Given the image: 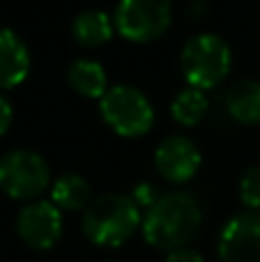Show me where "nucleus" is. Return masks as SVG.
<instances>
[{"label": "nucleus", "mask_w": 260, "mask_h": 262, "mask_svg": "<svg viewBox=\"0 0 260 262\" xmlns=\"http://www.w3.org/2000/svg\"><path fill=\"white\" fill-rule=\"evenodd\" d=\"M203 223L201 203L189 191H170L159 195L147 207L141 230L147 244L155 249H184L198 235Z\"/></svg>", "instance_id": "1"}, {"label": "nucleus", "mask_w": 260, "mask_h": 262, "mask_svg": "<svg viewBox=\"0 0 260 262\" xmlns=\"http://www.w3.org/2000/svg\"><path fill=\"white\" fill-rule=\"evenodd\" d=\"M143 214L127 193H104L88 205L83 232L97 246H120L141 228Z\"/></svg>", "instance_id": "2"}, {"label": "nucleus", "mask_w": 260, "mask_h": 262, "mask_svg": "<svg viewBox=\"0 0 260 262\" xmlns=\"http://www.w3.org/2000/svg\"><path fill=\"white\" fill-rule=\"evenodd\" d=\"M233 51L228 41L216 32H196L184 41L180 51V67L189 85L210 90L219 85L230 72Z\"/></svg>", "instance_id": "3"}, {"label": "nucleus", "mask_w": 260, "mask_h": 262, "mask_svg": "<svg viewBox=\"0 0 260 262\" xmlns=\"http://www.w3.org/2000/svg\"><path fill=\"white\" fill-rule=\"evenodd\" d=\"M99 113L111 129L129 138L147 134L155 124V106L150 97L129 83H115L104 92L99 99Z\"/></svg>", "instance_id": "4"}, {"label": "nucleus", "mask_w": 260, "mask_h": 262, "mask_svg": "<svg viewBox=\"0 0 260 262\" xmlns=\"http://www.w3.org/2000/svg\"><path fill=\"white\" fill-rule=\"evenodd\" d=\"M51 184V168L35 149H9L0 157V189L14 200H32Z\"/></svg>", "instance_id": "5"}, {"label": "nucleus", "mask_w": 260, "mask_h": 262, "mask_svg": "<svg viewBox=\"0 0 260 262\" xmlns=\"http://www.w3.org/2000/svg\"><path fill=\"white\" fill-rule=\"evenodd\" d=\"M173 16V0H118L115 30L132 41H152L166 32Z\"/></svg>", "instance_id": "6"}, {"label": "nucleus", "mask_w": 260, "mask_h": 262, "mask_svg": "<svg viewBox=\"0 0 260 262\" xmlns=\"http://www.w3.org/2000/svg\"><path fill=\"white\" fill-rule=\"evenodd\" d=\"M221 262H260V214L240 212L226 221L216 244Z\"/></svg>", "instance_id": "7"}, {"label": "nucleus", "mask_w": 260, "mask_h": 262, "mask_svg": "<svg viewBox=\"0 0 260 262\" xmlns=\"http://www.w3.org/2000/svg\"><path fill=\"white\" fill-rule=\"evenodd\" d=\"M16 232L30 249H51L62 235V212L51 200H30L16 216Z\"/></svg>", "instance_id": "8"}, {"label": "nucleus", "mask_w": 260, "mask_h": 262, "mask_svg": "<svg viewBox=\"0 0 260 262\" xmlns=\"http://www.w3.org/2000/svg\"><path fill=\"white\" fill-rule=\"evenodd\" d=\"M203 154L198 145L184 134H170L155 149V166L168 182H187L198 172Z\"/></svg>", "instance_id": "9"}, {"label": "nucleus", "mask_w": 260, "mask_h": 262, "mask_svg": "<svg viewBox=\"0 0 260 262\" xmlns=\"http://www.w3.org/2000/svg\"><path fill=\"white\" fill-rule=\"evenodd\" d=\"M30 72V51L18 32L0 28V90L26 81Z\"/></svg>", "instance_id": "10"}, {"label": "nucleus", "mask_w": 260, "mask_h": 262, "mask_svg": "<svg viewBox=\"0 0 260 262\" xmlns=\"http://www.w3.org/2000/svg\"><path fill=\"white\" fill-rule=\"evenodd\" d=\"M226 108L237 122L258 124L260 122V81L240 78L226 92Z\"/></svg>", "instance_id": "11"}, {"label": "nucleus", "mask_w": 260, "mask_h": 262, "mask_svg": "<svg viewBox=\"0 0 260 262\" xmlns=\"http://www.w3.org/2000/svg\"><path fill=\"white\" fill-rule=\"evenodd\" d=\"M115 32L113 16L104 9H83L72 21V37L83 46H101Z\"/></svg>", "instance_id": "12"}, {"label": "nucleus", "mask_w": 260, "mask_h": 262, "mask_svg": "<svg viewBox=\"0 0 260 262\" xmlns=\"http://www.w3.org/2000/svg\"><path fill=\"white\" fill-rule=\"evenodd\" d=\"M67 81L78 95L83 97H97L101 99L109 90V76L99 60L92 58H76L67 69Z\"/></svg>", "instance_id": "13"}, {"label": "nucleus", "mask_w": 260, "mask_h": 262, "mask_svg": "<svg viewBox=\"0 0 260 262\" xmlns=\"http://www.w3.org/2000/svg\"><path fill=\"white\" fill-rule=\"evenodd\" d=\"M51 203L60 212H76V209H88L92 203V189L90 182L78 172H64L51 186Z\"/></svg>", "instance_id": "14"}, {"label": "nucleus", "mask_w": 260, "mask_h": 262, "mask_svg": "<svg viewBox=\"0 0 260 262\" xmlns=\"http://www.w3.org/2000/svg\"><path fill=\"white\" fill-rule=\"evenodd\" d=\"M207 106H210V99H207L205 90H198L193 85H187L173 97L170 101V115L178 124H184V127H193L203 120V115L207 113Z\"/></svg>", "instance_id": "15"}, {"label": "nucleus", "mask_w": 260, "mask_h": 262, "mask_svg": "<svg viewBox=\"0 0 260 262\" xmlns=\"http://www.w3.org/2000/svg\"><path fill=\"white\" fill-rule=\"evenodd\" d=\"M237 191H240V200L251 212L260 207V166L244 168V172L240 175L237 182Z\"/></svg>", "instance_id": "16"}, {"label": "nucleus", "mask_w": 260, "mask_h": 262, "mask_svg": "<svg viewBox=\"0 0 260 262\" xmlns=\"http://www.w3.org/2000/svg\"><path fill=\"white\" fill-rule=\"evenodd\" d=\"M166 262H203V255L198 253V251L189 249V246H184V249H175L168 253V258Z\"/></svg>", "instance_id": "17"}, {"label": "nucleus", "mask_w": 260, "mask_h": 262, "mask_svg": "<svg viewBox=\"0 0 260 262\" xmlns=\"http://www.w3.org/2000/svg\"><path fill=\"white\" fill-rule=\"evenodd\" d=\"M134 200H136V205L141 207V205H147L150 207L152 203H155L159 195H155V189H152L150 184H138L136 186V191H134V195H132Z\"/></svg>", "instance_id": "18"}, {"label": "nucleus", "mask_w": 260, "mask_h": 262, "mask_svg": "<svg viewBox=\"0 0 260 262\" xmlns=\"http://www.w3.org/2000/svg\"><path fill=\"white\" fill-rule=\"evenodd\" d=\"M12 120H14V108H12V104H9L7 97L0 95V136H3L5 131L9 129Z\"/></svg>", "instance_id": "19"}]
</instances>
